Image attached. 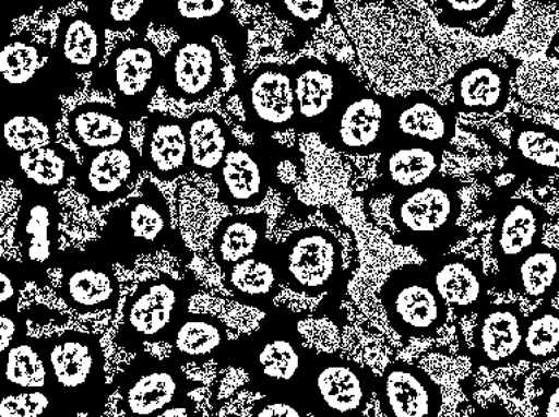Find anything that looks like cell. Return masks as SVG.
Listing matches in <instances>:
<instances>
[{
    "label": "cell",
    "instance_id": "obj_1",
    "mask_svg": "<svg viewBox=\"0 0 559 417\" xmlns=\"http://www.w3.org/2000/svg\"><path fill=\"white\" fill-rule=\"evenodd\" d=\"M292 310L273 308L258 330L229 343L224 367L242 369L246 389L264 395L293 397L311 354Z\"/></svg>",
    "mask_w": 559,
    "mask_h": 417
},
{
    "label": "cell",
    "instance_id": "obj_2",
    "mask_svg": "<svg viewBox=\"0 0 559 417\" xmlns=\"http://www.w3.org/2000/svg\"><path fill=\"white\" fill-rule=\"evenodd\" d=\"M40 341L49 373L47 390L78 415H99L110 391L98 338L71 330Z\"/></svg>",
    "mask_w": 559,
    "mask_h": 417
},
{
    "label": "cell",
    "instance_id": "obj_3",
    "mask_svg": "<svg viewBox=\"0 0 559 417\" xmlns=\"http://www.w3.org/2000/svg\"><path fill=\"white\" fill-rule=\"evenodd\" d=\"M462 206L461 186L453 178L440 176L426 186L394 195L389 215L402 245L414 247L427 260H436L456 242Z\"/></svg>",
    "mask_w": 559,
    "mask_h": 417
},
{
    "label": "cell",
    "instance_id": "obj_4",
    "mask_svg": "<svg viewBox=\"0 0 559 417\" xmlns=\"http://www.w3.org/2000/svg\"><path fill=\"white\" fill-rule=\"evenodd\" d=\"M175 233L167 199L153 181L145 180L141 195L108 212L98 245L112 263L133 269L142 255L167 249Z\"/></svg>",
    "mask_w": 559,
    "mask_h": 417
},
{
    "label": "cell",
    "instance_id": "obj_5",
    "mask_svg": "<svg viewBox=\"0 0 559 417\" xmlns=\"http://www.w3.org/2000/svg\"><path fill=\"white\" fill-rule=\"evenodd\" d=\"M370 368L337 354L311 350L293 398L314 417H359L376 393Z\"/></svg>",
    "mask_w": 559,
    "mask_h": 417
},
{
    "label": "cell",
    "instance_id": "obj_6",
    "mask_svg": "<svg viewBox=\"0 0 559 417\" xmlns=\"http://www.w3.org/2000/svg\"><path fill=\"white\" fill-rule=\"evenodd\" d=\"M197 290L194 281L176 279L167 273L141 282L126 299L117 345L128 352H141L150 343H168L188 314Z\"/></svg>",
    "mask_w": 559,
    "mask_h": 417
},
{
    "label": "cell",
    "instance_id": "obj_7",
    "mask_svg": "<svg viewBox=\"0 0 559 417\" xmlns=\"http://www.w3.org/2000/svg\"><path fill=\"white\" fill-rule=\"evenodd\" d=\"M379 297L390 327L401 337L436 336L448 321L449 308L427 263L409 264L390 273Z\"/></svg>",
    "mask_w": 559,
    "mask_h": 417
},
{
    "label": "cell",
    "instance_id": "obj_8",
    "mask_svg": "<svg viewBox=\"0 0 559 417\" xmlns=\"http://www.w3.org/2000/svg\"><path fill=\"white\" fill-rule=\"evenodd\" d=\"M389 97L350 78L319 138L331 150L349 155L383 154L388 146Z\"/></svg>",
    "mask_w": 559,
    "mask_h": 417
},
{
    "label": "cell",
    "instance_id": "obj_9",
    "mask_svg": "<svg viewBox=\"0 0 559 417\" xmlns=\"http://www.w3.org/2000/svg\"><path fill=\"white\" fill-rule=\"evenodd\" d=\"M21 199L14 229L16 249L27 281L45 288L49 271L59 267L62 250V206L58 194L34 187L20 189Z\"/></svg>",
    "mask_w": 559,
    "mask_h": 417
},
{
    "label": "cell",
    "instance_id": "obj_10",
    "mask_svg": "<svg viewBox=\"0 0 559 417\" xmlns=\"http://www.w3.org/2000/svg\"><path fill=\"white\" fill-rule=\"evenodd\" d=\"M163 64L157 45L144 36H134L117 41L106 67L98 69L117 110L130 121L150 115L151 103L163 85Z\"/></svg>",
    "mask_w": 559,
    "mask_h": 417
},
{
    "label": "cell",
    "instance_id": "obj_11",
    "mask_svg": "<svg viewBox=\"0 0 559 417\" xmlns=\"http://www.w3.org/2000/svg\"><path fill=\"white\" fill-rule=\"evenodd\" d=\"M277 255L283 286L306 297L329 293L344 273V247L326 228L298 229L277 245Z\"/></svg>",
    "mask_w": 559,
    "mask_h": 417
},
{
    "label": "cell",
    "instance_id": "obj_12",
    "mask_svg": "<svg viewBox=\"0 0 559 417\" xmlns=\"http://www.w3.org/2000/svg\"><path fill=\"white\" fill-rule=\"evenodd\" d=\"M247 133L288 132L296 123V93L292 64L263 63L237 84Z\"/></svg>",
    "mask_w": 559,
    "mask_h": 417
},
{
    "label": "cell",
    "instance_id": "obj_13",
    "mask_svg": "<svg viewBox=\"0 0 559 417\" xmlns=\"http://www.w3.org/2000/svg\"><path fill=\"white\" fill-rule=\"evenodd\" d=\"M112 264L98 241L86 242L84 250L62 251L60 298L80 314L115 310L120 301V282Z\"/></svg>",
    "mask_w": 559,
    "mask_h": 417
},
{
    "label": "cell",
    "instance_id": "obj_14",
    "mask_svg": "<svg viewBox=\"0 0 559 417\" xmlns=\"http://www.w3.org/2000/svg\"><path fill=\"white\" fill-rule=\"evenodd\" d=\"M218 45L207 38H180L164 56L163 88L175 102H206L227 84Z\"/></svg>",
    "mask_w": 559,
    "mask_h": 417
},
{
    "label": "cell",
    "instance_id": "obj_15",
    "mask_svg": "<svg viewBox=\"0 0 559 417\" xmlns=\"http://www.w3.org/2000/svg\"><path fill=\"white\" fill-rule=\"evenodd\" d=\"M192 381L173 359L142 352L119 380V406L126 417H154L179 400L189 397Z\"/></svg>",
    "mask_w": 559,
    "mask_h": 417
},
{
    "label": "cell",
    "instance_id": "obj_16",
    "mask_svg": "<svg viewBox=\"0 0 559 417\" xmlns=\"http://www.w3.org/2000/svg\"><path fill=\"white\" fill-rule=\"evenodd\" d=\"M151 21L155 25L175 29L181 38L223 37L225 47L236 59L238 68L246 60L247 32L233 14V5L224 0H179L170 3H151Z\"/></svg>",
    "mask_w": 559,
    "mask_h": 417
},
{
    "label": "cell",
    "instance_id": "obj_17",
    "mask_svg": "<svg viewBox=\"0 0 559 417\" xmlns=\"http://www.w3.org/2000/svg\"><path fill=\"white\" fill-rule=\"evenodd\" d=\"M454 134V112L430 94L418 91L403 97H389L385 150L396 145H414L444 151Z\"/></svg>",
    "mask_w": 559,
    "mask_h": 417
},
{
    "label": "cell",
    "instance_id": "obj_18",
    "mask_svg": "<svg viewBox=\"0 0 559 417\" xmlns=\"http://www.w3.org/2000/svg\"><path fill=\"white\" fill-rule=\"evenodd\" d=\"M296 93L294 132L319 134L354 73L345 64L301 58L292 64Z\"/></svg>",
    "mask_w": 559,
    "mask_h": 417
},
{
    "label": "cell",
    "instance_id": "obj_19",
    "mask_svg": "<svg viewBox=\"0 0 559 417\" xmlns=\"http://www.w3.org/2000/svg\"><path fill=\"white\" fill-rule=\"evenodd\" d=\"M144 171L142 155L132 142L124 143L82 156L73 187L91 206L104 207L128 198Z\"/></svg>",
    "mask_w": 559,
    "mask_h": 417
},
{
    "label": "cell",
    "instance_id": "obj_20",
    "mask_svg": "<svg viewBox=\"0 0 559 417\" xmlns=\"http://www.w3.org/2000/svg\"><path fill=\"white\" fill-rule=\"evenodd\" d=\"M273 156L260 146L234 143L224 163L212 174L218 202L229 208H253L267 198L269 187L277 180Z\"/></svg>",
    "mask_w": 559,
    "mask_h": 417
},
{
    "label": "cell",
    "instance_id": "obj_21",
    "mask_svg": "<svg viewBox=\"0 0 559 417\" xmlns=\"http://www.w3.org/2000/svg\"><path fill=\"white\" fill-rule=\"evenodd\" d=\"M376 394L385 417H440L443 393L430 373L393 362L377 377Z\"/></svg>",
    "mask_w": 559,
    "mask_h": 417
},
{
    "label": "cell",
    "instance_id": "obj_22",
    "mask_svg": "<svg viewBox=\"0 0 559 417\" xmlns=\"http://www.w3.org/2000/svg\"><path fill=\"white\" fill-rule=\"evenodd\" d=\"M524 319L515 303H489L479 312L474 332L475 362L489 371L522 360Z\"/></svg>",
    "mask_w": 559,
    "mask_h": 417
},
{
    "label": "cell",
    "instance_id": "obj_23",
    "mask_svg": "<svg viewBox=\"0 0 559 417\" xmlns=\"http://www.w3.org/2000/svg\"><path fill=\"white\" fill-rule=\"evenodd\" d=\"M142 160L145 171L159 181L171 182L190 174L186 120L155 110L144 121Z\"/></svg>",
    "mask_w": 559,
    "mask_h": 417
},
{
    "label": "cell",
    "instance_id": "obj_24",
    "mask_svg": "<svg viewBox=\"0 0 559 417\" xmlns=\"http://www.w3.org/2000/svg\"><path fill=\"white\" fill-rule=\"evenodd\" d=\"M548 215L532 200H510L501 207L492 233V254L500 271L514 266L520 259L542 246Z\"/></svg>",
    "mask_w": 559,
    "mask_h": 417
},
{
    "label": "cell",
    "instance_id": "obj_25",
    "mask_svg": "<svg viewBox=\"0 0 559 417\" xmlns=\"http://www.w3.org/2000/svg\"><path fill=\"white\" fill-rule=\"evenodd\" d=\"M453 106L457 112L492 116L509 104L511 82L500 63L478 59L463 64L452 80Z\"/></svg>",
    "mask_w": 559,
    "mask_h": 417
},
{
    "label": "cell",
    "instance_id": "obj_26",
    "mask_svg": "<svg viewBox=\"0 0 559 417\" xmlns=\"http://www.w3.org/2000/svg\"><path fill=\"white\" fill-rule=\"evenodd\" d=\"M426 263L440 297L454 314H479L489 306L488 277L478 260L461 254H445L443 258L427 260Z\"/></svg>",
    "mask_w": 559,
    "mask_h": 417
},
{
    "label": "cell",
    "instance_id": "obj_27",
    "mask_svg": "<svg viewBox=\"0 0 559 417\" xmlns=\"http://www.w3.org/2000/svg\"><path fill=\"white\" fill-rule=\"evenodd\" d=\"M7 163L15 189L34 187L56 194L67 189L80 168L75 154L58 142L24 152L11 151Z\"/></svg>",
    "mask_w": 559,
    "mask_h": 417
},
{
    "label": "cell",
    "instance_id": "obj_28",
    "mask_svg": "<svg viewBox=\"0 0 559 417\" xmlns=\"http://www.w3.org/2000/svg\"><path fill=\"white\" fill-rule=\"evenodd\" d=\"M223 275L225 289L237 302L258 310L271 308L283 286L276 242L267 241L258 253Z\"/></svg>",
    "mask_w": 559,
    "mask_h": 417
},
{
    "label": "cell",
    "instance_id": "obj_29",
    "mask_svg": "<svg viewBox=\"0 0 559 417\" xmlns=\"http://www.w3.org/2000/svg\"><path fill=\"white\" fill-rule=\"evenodd\" d=\"M443 151L435 147L396 145L380 154L377 187L381 193L399 195L418 189L441 176Z\"/></svg>",
    "mask_w": 559,
    "mask_h": 417
},
{
    "label": "cell",
    "instance_id": "obj_30",
    "mask_svg": "<svg viewBox=\"0 0 559 417\" xmlns=\"http://www.w3.org/2000/svg\"><path fill=\"white\" fill-rule=\"evenodd\" d=\"M106 29L88 11H78L60 20L56 33L55 58L73 75L97 72L106 59Z\"/></svg>",
    "mask_w": 559,
    "mask_h": 417
},
{
    "label": "cell",
    "instance_id": "obj_31",
    "mask_svg": "<svg viewBox=\"0 0 559 417\" xmlns=\"http://www.w3.org/2000/svg\"><path fill=\"white\" fill-rule=\"evenodd\" d=\"M130 121L110 104L90 102L68 115V134L81 155L130 143Z\"/></svg>",
    "mask_w": 559,
    "mask_h": 417
},
{
    "label": "cell",
    "instance_id": "obj_32",
    "mask_svg": "<svg viewBox=\"0 0 559 417\" xmlns=\"http://www.w3.org/2000/svg\"><path fill=\"white\" fill-rule=\"evenodd\" d=\"M231 341L227 324L206 312H188L168 341L171 359L177 364L203 365L223 360Z\"/></svg>",
    "mask_w": 559,
    "mask_h": 417
},
{
    "label": "cell",
    "instance_id": "obj_33",
    "mask_svg": "<svg viewBox=\"0 0 559 417\" xmlns=\"http://www.w3.org/2000/svg\"><path fill=\"white\" fill-rule=\"evenodd\" d=\"M510 152L523 176L536 181L559 176V130L554 126L520 120L511 130Z\"/></svg>",
    "mask_w": 559,
    "mask_h": 417
},
{
    "label": "cell",
    "instance_id": "obj_34",
    "mask_svg": "<svg viewBox=\"0 0 559 417\" xmlns=\"http://www.w3.org/2000/svg\"><path fill=\"white\" fill-rule=\"evenodd\" d=\"M493 288L513 290L527 301H549L559 290V250L544 245L498 272Z\"/></svg>",
    "mask_w": 559,
    "mask_h": 417
},
{
    "label": "cell",
    "instance_id": "obj_35",
    "mask_svg": "<svg viewBox=\"0 0 559 417\" xmlns=\"http://www.w3.org/2000/svg\"><path fill=\"white\" fill-rule=\"evenodd\" d=\"M189 142L190 174L212 176L224 163L225 156L236 143L227 121L219 112L197 111L186 119Z\"/></svg>",
    "mask_w": 559,
    "mask_h": 417
},
{
    "label": "cell",
    "instance_id": "obj_36",
    "mask_svg": "<svg viewBox=\"0 0 559 417\" xmlns=\"http://www.w3.org/2000/svg\"><path fill=\"white\" fill-rule=\"evenodd\" d=\"M267 215H228L218 224L212 238V255L225 273L250 255L258 253L267 240Z\"/></svg>",
    "mask_w": 559,
    "mask_h": 417
},
{
    "label": "cell",
    "instance_id": "obj_37",
    "mask_svg": "<svg viewBox=\"0 0 559 417\" xmlns=\"http://www.w3.org/2000/svg\"><path fill=\"white\" fill-rule=\"evenodd\" d=\"M0 358L3 362L2 393L47 390L49 386V373H47L40 338L24 334L16 338L10 349L0 355Z\"/></svg>",
    "mask_w": 559,
    "mask_h": 417
},
{
    "label": "cell",
    "instance_id": "obj_38",
    "mask_svg": "<svg viewBox=\"0 0 559 417\" xmlns=\"http://www.w3.org/2000/svg\"><path fill=\"white\" fill-rule=\"evenodd\" d=\"M53 49L41 45L29 33L16 34L0 51V76L7 88L21 91L32 85L49 62Z\"/></svg>",
    "mask_w": 559,
    "mask_h": 417
},
{
    "label": "cell",
    "instance_id": "obj_39",
    "mask_svg": "<svg viewBox=\"0 0 559 417\" xmlns=\"http://www.w3.org/2000/svg\"><path fill=\"white\" fill-rule=\"evenodd\" d=\"M439 10V21L449 27L466 29L479 37L496 36L504 25L489 23V21H509L511 3L501 0H475V2H435Z\"/></svg>",
    "mask_w": 559,
    "mask_h": 417
},
{
    "label": "cell",
    "instance_id": "obj_40",
    "mask_svg": "<svg viewBox=\"0 0 559 417\" xmlns=\"http://www.w3.org/2000/svg\"><path fill=\"white\" fill-rule=\"evenodd\" d=\"M559 356V308L544 306L524 321L522 360L546 362Z\"/></svg>",
    "mask_w": 559,
    "mask_h": 417
},
{
    "label": "cell",
    "instance_id": "obj_41",
    "mask_svg": "<svg viewBox=\"0 0 559 417\" xmlns=\"http://www.w3.org/2000/svg\"><path fill=\"white\" fill-rule=\"evenodd\" d=\"M60 116L53 112H14L3 126L8 150L24 152L55 142Z\"/></svg>",
    "mask_w": 559,
    "mask_h": 417
},
{
    "label": "cell",
    "instance_id": "obj_42",
    "mask_svg": "<svg viewBox=\"0 0 559 417\" xmlns=\"http://www.w3.org/2000/svg\"><path fill=\"white\" fill-rule=\"evenodd\" d=\"M49 390H24L2 393L0 417H78Z\"/></svg>",
    "mask_w": 559,
    "mask_h": 417
},
{
    "label": "cell",
    "instance_id": "obj_43",
    "mask_svg": "<svg viewBox=\"0 0 559 417\" xmlns=\"http://www.w3.org/2000/svg\"><path fill=\"white\" fill-rule=\"evenodd\" d=\"M90 14L104 29L116 33H146L151 21V7L145 2H99L88 5Z\"/></svg>",
    "mask_w": 559,
    "mask_h": 417
},
{
    "label": "cell",
    "instance_id": "obj_44",
    "mask_svg": "<svg viewBox=\"0 0 559 417\" xmlns=\"http://www.w3.org/2000/svg\"><path fill=\"white\" fill-rule=\"evenodd\" d=\"M277 19L293 24L296 28H316L326 21L329 3L323 0L311 2H281L271 5Z\"/></svg>",
    "mask_w": 559,
    "mask_h": 417
},
{
    "label": "cell",
    "instance_id": "obj_45",
    "mask_svg": "<svg viewBox=\"0 0 559 417\" xmlns=\"http://www.w3.org/2000/svg\"><path fill=\"white\" fill-rule=\"evenodd\" d=\"M27 284L23 263L3 259L2 272H0V306L2 308L19 307L21 290L25 289Z\"/></svg>",
    "mask_w": 559,
    "mask_h": 417
},
{
    "label": "cell",
    "instance_id": "obj_46",
    "mask_svg": "<svg viewBox=\"0 0 559 417\" xmlns=\"http://www.w3.org/2000/svg\"><path fill=\"white\" fill-rule=\"evenodd\" d=\"M249 417H310L309 412L287 395H264L251 406Z\"/></svg>",
    "mask_w": 559,
    "mask_h": 417
},
{
    "label": "cell",
    "instance_id": "obj_47",
    "mask_svg": "<svg viewBox=\"0 0 559 417\" xmlns=\"http://www.w3.org/2000/svg\"><path fill=\"white\" fill-rule=\"evenodd\" d=\"M0 312V355H3L16 338L27 334L28 319L19 308H2Z\"/></svg>",
    "mask_w": 559,
    "mask_h": 417
},
{
    "label": "cell",
    "instance_id": "obj_48",
    "mask_svg": "<svg viewBox=\"0 0 559 417\" xmlns=\"http://www.w3.org/2000/svg\"><path fill=\"white\" fill-rule=\"evenodd\" d=\"M536 417H559V377L549 380L542 391Z\"/></svg>",
    "mask_w": 559,
    "mask_h": 417
},
{
    "label": "cell",
    "instance_id": "obj_49",
    "mask_svg": "<svg viewBox=\"0 0 559 417\" xmlns=\"http://www.w3.org/2000/svg\"><path fill=\"white\" fill-rule=\"evenodd\" d=\"M154 417H199L197 404L190 397H185L171 404L164 410L157 413Z\"/></svg>",
    "mask_w": 559,
    "mask_h": 417
}]
</instances>
